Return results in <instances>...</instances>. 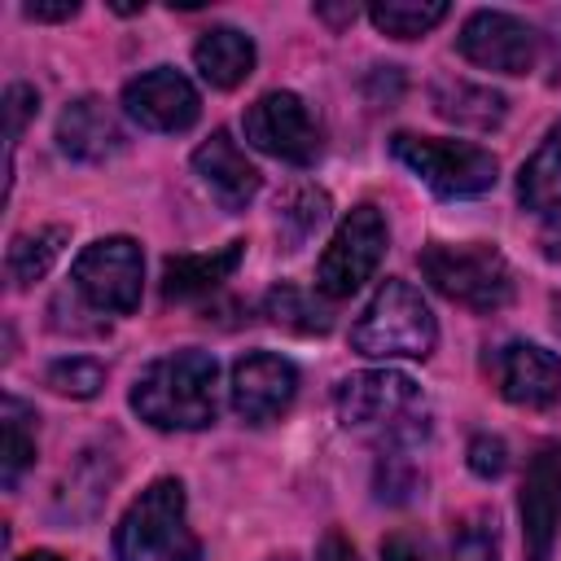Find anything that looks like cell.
I'll list each match as a JSON object with an SVG mask.
<instances>
[{"label":"cell","instance_id":"836d02e7","mask_svg":"<svg viewBox=\"0 0 561 561\" xmlns=\"http://www.w3.org/2000/svg\"><path fill=\"white\" fill-rule=\"evenodd\" d=\"M316 13L329 18V22H355V4H346V9H324V4H316Z\"/></svg>","mask_w":561,"mask_h":561},{"label":"cell","instance_id":"8fae6325","mask_svg":"<svg viewBox=\"0 0 561 561\" xmlns=\"http://www.w3.org/2000/svg\"><path fill=\"white\" fill-rule=\"evenodd\" d=\"M522 543L526 561H552V548L561 539V438H548L535 447L522 473Z\"/></svg>","mask_w":561,"mask_h":561},{"label":"cell","instance_id":"8992f818","mask_svg":"<svg viewBox=\"0 0 561 561\" xmlns=\"http://www.w3.org/2000/svg\"><path fill=\"white\" fill-rule=\"evenodd\" d=\"M386 241H390L386 215H381L377 206H368V202L355 206V210L337 224V232L329 237V245H324V254H320V263H316V289H320L329 302H342V298L359 294V289L377 276L381 254H386Z\"/></svg>","mask_w":561,"mask_h":561},{"label":"cell","instance_id":"d4e9b609","mask_svg":"<svg viewBox=\"0 0 561 561\" xmlns=\"http://www.w3.org/2000/svg\"><path fill=\"white\" fill-rule=\"evenodd\" d=\"M324 219H329V193L324 188H311V184L289 188L280 197V206H276V228H280L285 250H298Z\"/></svg>","mask_w":561,"mask_h":561},{"label":"cell","instance_id":"4fadbf2b","mask_svg":"<svg viewBox=\"0 0 561 561\" xmlns=\"http://www.w3.org/2000/svg\"><path fill=\"white\" fill-rule=\"evenodd\" d=\"M298 394V368L294 359L276 355V351H245L232 364V381H228V399L232 412L245 425H267L276 416L289 412Z\"/></svg>","mask_w":561,"mask_h":561},{"label":"cell","instance_id":"cb8c5ba5","mask_svg":"<svg viewBox=\"0 0 561 561\" xmlns=\"http://www.w3.org/2000/svg\"><path fill=\"white\" fill-rule=\"evenodd\" d=\"M35 408L22 403L18 394L4 399V456H0V473H4V486L13 491L22 482V473L35 465Z\"/></svg>","mask_w":561,"mask_h":561},{"label":"cell","instance_id":"2e32d148","mask_svg":"<svg viewBox=\"0 0 561 561\" xmlns=\"http://www.w3.org/2000/svg\"><path fill=\"white\" fill-rule=\"evenodd\" d=\"M57 149L75 162L96 167V162H110L127 149V131L101 96H75L57 114Z\"/></svg>","mask_w":561,"mask_h":561},{"label":"cell","instance_id":"5b68a950","mask_svg":"<svg viewBox=\"0 0 561 561\" xmlns=\"http://www.w3.org/2000/svg\"><path fill=\"white\" fill-rule=\"evenodd\" d=\"M390 153L438 197H478V193H491L495 180H500L495 153L473 145V140H443V136L399 131L390 140Z\"/></svg>","mask_w":561,"mask_h":561},{"label":"cell","instance_id":"30bf717a","mask_svg":"<svg viewBox=\"0 0 561 561\" xmlns=\"http://www.w3.org/2000/svg\"><path fill=\"white\" fill-rule=\"evenodd\" d=\"M456 48L469 66L491 70V75H530L539 57V35L526 18L504 13V9H478L465 18Z\"/></svg>","mask_w":561,"mask_h":561},{"label":"cell","instance_id":"e575fe53","mask_svg":"<svg viewBox=\"0 0 561 561\" xmlns=\"http://www.w3.org/2000/svg\"><path fill=\"white\" fill-rule=\"evenodd\" d=\"M18 561H66V557H57V552H44V548H35V552H26V557H18Z\"/></svg>","mask_w":561,"mask_h":561},{"label":"cell","instance_id":"1f68e13d","mask_svg":"<svg viewBox=\"0 0 561 561\" xmlns=\"http://www.w3.org/2000/svg\"><path fill=\"white\" fill-rule=\"evenodd\" d=\"M381 561H421V543L412 535L394 530V535L381 539Z\"/></svg>","mask_w":561,"mask_h":561},{"label":"cell","instance_id":"9c48e42d","mask_svg":"<svg viewBox=\"0 0 561 561\" xmlns=\"http://www.w3.org/2000/svg\"><path fill=\"white\" fill-rule=\"evenodd\" d=\"M333 408L346 430H394L421 412V386L399 368H364L337 381Z\"/></svg>","mask_w":561,"mask_h":561},{"label":"cell","instance_id":"83f0119b","mask_svg":"<svg viewBox=\"0 0 561 561\" xmlns=\"http://www.w3.org/2000/svg\"><path fill=\"white\" fill-rule=\"evenodd\" d=\"M373 486H377V500L381 504H408L421 486L408 451H381L377 456V473H373Z\"/></svg>","mask_w":561,"mask_h":561},{"label":"cell","instance_id":"ac0fdd59","mask_svg":"<svg viewBox=\"0 0 561 561\" xmlns=\"http://www.w3.org/2000/svg\"><path fill=\"white\" fill-rule=\"evenodd\" d=\"M254 61H259L254 39H250L245 31H237V26H210V31H202V39L193 44V66H197V75H202L210 88H219V92L241 88V83L254 75Z\"/></svg>","mask_w":561,"mask_h":561},{"label":"cell","instance_id":"9a60e30c","mask_svg":"<svg viewBox=\"0 0 561 561\" xmlns=\"http://www.w3.org/2000/svg\"><path fill=\"white\" fill-rule=\"evenodd\" d=\"M491 373L513 408H552L561 399V355L539 342H504L491 359Z\"/></svg>","mask_w":561,"mask_h":561},{"label":"cell","instance_id":"f1b7e54d","mask_svg":"<svg viewBox=\"0 0 561 561\" xmlns=\"http://www.w3.org/2000/svg\"><path fill=\"white\" fill-rule=\"evenodd\" d=\"M465 465H469L473 478L491 482V478H500L508 469V443L500 434H473L469 447H465Z\"/></svg>","mask_w":561,"mask_h":561},{"label":"cell","instance_id":"6da1fadb","mask_svg":"<svg viewBox=\"0 0 561 561\" xmlns=\"http://www.w3.org/2000/svg\"><path fill=\"white\" fill-rule=\"evenodd\" d=\"M215 381H219V364L210 351L184 346L171 355H158L153 364L140 368V377L131 381V412L153 425V430H206L215 425L219 399H215Z\"/></svg>","mask_w":561,"mask_h":561},{"label":"cell","instance_id":"484cf974","mask_svg":"<svg viewBox=\"0 0 561 561\" xmlns=\"http://www.w3.org/2000/svg\"><path fill=\"white\" fill-rule=\"evenodd\" d=\"M44 386L66 394V399H96L101 386H105V364L92 359V355H61V359L48 364Z\"/></svg>","mask_w":561,"mask_h":561},{"label":"cell","instance_id":"e0dca14e","mask_svg":"<svg viewBox=\"0 0 561 561\" xmlns=\"http://www.w3.org/2000/svg\"><path fill=\"white\" fill-rule=\"evenodd\" d=\"M245 259V241H228L210 254H167L162 263V298L167 302H188L210 289H219Z\"/></svg>","mask_w":561,"mask_h":561},{"label":"cell","instance_id":"44dd1931","mask_svg":"<svg viewBox=\"0 0 561 561\" xmlns=\"http://www.w3.org/2000/svg\"><path fill=\"white\" fill-rule=\"evenodd\" d=\"M66 241H70V228H66V224H48V228H35V232L13 237L9 254H4V272H9V280H13L18 289L44 280L48 267L61 259Z\"/></svg>","mask_w":561,"mask_h":561},{"label":"cell","instance_id":"7402d4cb","mask_svg":"<svg viewBox=\"0 0 561 561\" xmlns=\"http://www.w3.org/2000/svg\"><path fill=\"white\" fill-rule=\"evenodd\" d=\"M263 316L276 329H289V333H302V337H320V333L333 329V316L324 311V302L311 289L289 285V280H280L263 294Z\"/></svg>","mask_w":561,"mask_h":561},{"label":"cell","instance_id":"3957f363","mask_svg":"<svg viewBox=\"0 0 561 561\" xmlns=\"http://www.w3.org/2000/svg\"><path fill=\"white\" fill-rule=\"evenodd\" d=\"M438 346V320L416 285L390 276L368 298L351 329V351L368 359H430Z\"/></svg>","mask_w":561,"mask_h":561},{"label":"cell","instance_id":"f546056e","mask_svg":"<svg viewBox=\"0 0 561 561\" xmlns=\"http://www.w3.org/2000/svg\"><path fill=\"white\" fill-rule=\"evenodd\" d=\"M39 114V92L31 88V83H9V92H4V118H9V153H13V145L22 140V131H26V123Z\"/></svg>","mask_w":561,"mask_h":561},{"label":"cell","instance_id":"5bb4252c","mask_svg":"<svg viewBox=\"0 0 561 561\" xmlns=\"http://www.w3.org/2000/svg\"><path fill=\"white\" fill-rule=\"evenodd\" d=\"M193 171L197 180L206 184V193L228 210V215H241L259 188H263V175L259 167L245 158V149L232 140L228 127H215L197 149H193Z\"/></svg>","mask_w":561,"mask_h":561},{"label":"cell","instance_id":"ba28073f","mask_svg":"<svg viewBox=\"0 0 561 561\" xmlns=\"http://www.w3.org/2000/svg\"><path fill=\"white\" fill-rule=\"evenodd\" d=\"M241 127H245V140L276 162L311 167L320 158V123L311 118L298 92H285V88L263 92L259 101L245 105Z\"/></svg>","mask_w":561,"mask_h":561},{"label":"cell","instance_id":"ffe728a7","mask_svg":"<svg viewBox=\"0 0 561 561\" xmlns=\"http://www.w3.org/2000/svg\"><path fill=\"white\" fill-rule=\"evenodd\" d=\"M517 202L535 215L561 210V123L548 127L539 149L517 171Z\"/></svg>","mask_w":561,"mask_h":561},{"label":"cell","instance_id":"4dcf8cb0","mask_svg":"<svg viewBox=\"0 0 561 561\" xmlns=\"http://www.w3.org/2000/svg\"><path fill=\"white\" fill-rule=\"evenodd\" d=\"M316 561H359V552H355V543L333 526L324 539H320V548H316Z\"/></svg>","mask_w":561,"mask_h":561},{"label":"cell","instance_id":"7c38bea8","mask_svg":"<svg viewBox=\"0 0 561 561\" xmlns=\"http://www.w3.org/2000/svg\"><path fill=\"white\" fill-rule=\"evenodd\" d=\"M123 114L131 123H140L145 131H162V136H180L202 118V96L193 88V79L175 66H153L145 75H136L123 88Z\"/></svg>","mask_w":561,"mask_h":561},{"label":"cell","instance_id":"277c9868","mask_svg":"<svg viewBox=\"0 0 561 561\" xmlns=\"http://www.w3.org/2000/svg\"><path fill=\"white\" fill-rule=\"evenodd\" d=\"M416 263L421 276L456 307L491 316L513 302V267L491 241H430Z\"/></svg>","mask_w":561,"mask_h":561},{"label":"cell","instance_id":"d6a6232c","mask_svg":"<svg viewBox=\"0 0 561 561\" xmlns=\"http://www.w3.org/2000/svg\"><path fill=\"white\" fill-rule=\"evenodd\" d=\"M22 13L31 22H70L79 13V4L75 0H61V4H22Z\"/></svg>","mask_w":561,"mask_h":561},{"label":"cell","instance_id":"52a82bcc","mask_svg":"<svg viewBox=\"0 0 561 561\" xmlns=\"http://www.w3.org/2000/svg\"><path fill=\"white\" fill-rule=\"evenodd\" d=\"M70 285L75 294L105 311V316H131L140 307V285H145V254L131 237H96L83 245L70 263Z\"/></svg>","mask_w":561,"mask_h":561},{"label":"cell","instance_id":"d590c367","mask_svg":"<svg viewBox=\"0 0 561 561\" xmlns=\"http://www.w3.org/2000/svg\"><path fill=\"white\" fill-rule=\"evenodd\" d=\"M548 254H552V259H561V228H557V232H548Z\"/></svg>","mask_w":561,"mask_h":561},{"label":"cell","instance_id":"4316f807","mask_svg":"<svg viewBox=\"0 0 561 561\" xmlns=\"http://www.w3.org/2000/svg\"><path fill=\"white\" fill-rule=\"evenodd\" d=\"M447 561H500V539H495V517L473 513L456 526Z\"/></svg>","mask_w":561,"mask_h":561},{"label":"cell","instance_id":"8d00e7d4","mask_svg":"<svg viewBox=\"0 0 561 561\" xmlns=\"http://www.w3.org/2000/svg\"><path fill=\"white\" fill-rule=\"evenodd\" d=\"M267 561H294V557H289V552H276V557H267Z\"/></svg>","mask_w":561,"mask_h":561},{"label":"cell","instance_id":"7a4b0ae2","mask_svg":"<svg viewBox=\"0 0 561 561\" xmlns=\"http://www.w3.org/2000/svg\"><path fill=\"white\" fill-rule=\"evenodd\" d=\"M118 561H197L202 539L188 526V495L180 478H153L114 526Z\"/></svg>","mask_w":561,"mask_h":561},{"label":"cell","instance_id":"603a6c76","mask_svg":"<svg viewBox=\"0 0 561 561\" xmlns=\"http://www.w3.org/2000/svg\"><path fill=\"white\" fill-rule=\"evenodd\" d=\"M447 0H377L368 4V22L390 39H416L447 18Z\"/></svg>","mask_w":561,"mask_h":561},{"label":"cell","instance_id":"d6986e66","mask_svg":"<svg viewBox=\"0 0 561 561\" xmlns=\"http://www.w3.org/2000/svg\"><path fill=\"white\" fill-rule=\"evenodd\" d=\"M430 105H434L438 118H447V123H456V127H473V131H491V127H500L504 114H508L504 92H495V88H486V83L451 79V75H443V79L430 83Z\"/></svg>","mask_w":561,"mask_h":561}]
</instances>
